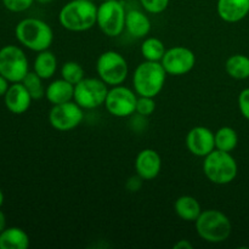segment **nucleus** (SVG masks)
Wrapping results in <instances>:
<instances>
[{"label":"nucleus","mask_w":249,"mask_h":249,"mask_svg":"<svg viewBox=\"0 0 249 249\" xmlns=\"http://www.w3.org/2000/svg\"><path fill=\"white\" fill-rule=\"evenodd\" d=\"M15 36L21 45L34 53L48 50L53 41V31L50 24L36 17L19 21L15 28Z\"/></svg>","instance_id":"1"},{"label":"nucleus","mask_w":249,"mask_h":249,"mask_svg":"<svg viewBox=\"0 0 249 249\" xmlns=\"http://www.w3.org/2000/svg\"><path fill=\"white\" fill-rule=\"evenodd\" d=\"M97 6L90 0H71L62 6L58 22L70 32H85L96 26Z\"/></svg>","instance_id":"2"},{"label":"nucleus","mask_w":249,"mask_h":249,"mask_svg":"<svg viewBox=\"0 0 249 249\" xmlns=\"http://www.w3.org/2000/svg\"><path fill=\"white\" fill-rule=\"evenodd\" d=\"M197 235L208 243L225 242L232 232V224L225 213L218 209H206L196 221Z\"/></svg>","instance_id":"3"},{"label":"nucleus","mask_w":249,"mask_h":249,"mask_svg":"<svg viewBox=\"0 0 249 249\" xmlns=\"http://www.w3.org/2000/svg\"><path fill=\"white\" fill-rule=\"evenodd\" d=\"M167 72L160 62L143 61L133 73V88L138 96L156 97L163 90Z\"/></svg>","instance_id":"4"},{"label":"nucleus","mask_w":249,"mask_h":249,"mask_svg":"<svg viewBox=\"0 0 249 249\" xmlns=\"http://www.w3.org/2000/svg\"><path fill=\"white\" fill-rule=\"evenodd\" d=\"M203 173L215 185H228L236 179L238 165L231 152L214 150L203 158Z\"/></svg>","instance_id":"5"},{"label":"nucleus","mask_w":249,"mask_h":249,"mask_svg":"<svg viewBox=\"0 0 249 249\" xmlns=\"http://www.w3.org/2000/svg\"><path fill=\"white\" fill-rule=\"evenodd\" d=\"M97 77L108 87H116L125 82L129 74V65L122 53L114 50L102 53L96 61Z\"/></svg>","instance_id":"6"},{"label":"nucleus","mask_w":249,"mask_h":249,"mask_svg":"<svg viewBox=\"0 0 249 249\" xmlns=\"http://www.w3.org/2000/svg\"><path fill=\"white\" fill-rule=\"evenodd\" d=\"M125 16L123 2L119 0H104L97 6L96 24L105 36L116 38L125 29Z\"/></svg>","instance_id":"7"},{"label":"nucleus","mask_w":249,"mask_h":249,"mask_svg":"<svg viewBox=\"0 0 249 249\" xmlns=\"http://www.w3.org/2000/svg\"><path fill=\"white\" fill-rule=\"evenodd\" d=\"M108 85L99 77H87L74 85L73 101L77 102L83 109H95L105 105Z\"/></svg>","instance_id":"8"},{"label":"nucleus","mask_w":249,"mask_h":249,"mask_svg":"<svg viewBox=\"0 0 249 249\" xmlns=\"http://www.w3.org/2000/svg\"><path fill=\"white\" fill-rule=\"evenodd\" d=\"M29 72L27 55L19 46L5 45L0 49V74L10 83H19Z\"/></svg>","instance_id":"9"},{"label":"nucleus","mask_w":249,"mask_h":249,"mask_svg":"<svg viewBox=\"0 0 249 249\" xmlns=\"http://www.w3.org/2000/svg\"><path fill=\"white\" fill-rule=\"evenodd\" d=\"M138 97L135 90L124 87L123 84L116 85L108 89L105 106L111 116L117 118H126L136 112Z\"/></svg>","instance_id":"10"},{"label":"nucleus","mask_w":249,"mask_h":249,"mask_svg":"<svg viewBox=\"0 0 249 249\" xmlns=\"http://www.w3.org/2000/svg\"><path fill=\"white\" fill-rule=\"evenodd\" d=\"M84 119V109L72 100L60 105H53L49 112V123L58 131H70L77 128Z\"/></svg>","instance_id":"11"},{"label":"nucleus","mask_w":249,"mask_h":249,"mask_svg":"<svg viewBox=\"0 0 249 249\" xmlns=\"http://www.w3.org/2000/svg\"><path fill=\"white\" fill-rule=\"evenodd\" d=\"M160 63L168 75L181 77L194 70L196 65V55L186 46H173L167 49Z\"/></svg>","instance_id":"12"},{"label":"nucleus","mask_w":249,"mask_h":249,"mask_svg":"<svg viewBox=\"0 0 249 249\" xmlns=\"http://www.w3.org/2000/svg\"><path fill=\"white\" fill-rule=\"evenodd\" d=\"M186 147L191 155L204 158L215 150L214 133L207 126H195L186 135Z\"/></svg>","instance_id":"13"},{"label":"nucleus","mask_w":249,"mask_h":249,"mask_svg":"<svg viewBox=\"0 0 249 249\" xmlns=\"http://www.w3.org/2000/svg\"><path fill=\"white\" fill-rule=\"evenodd\" d=\"M135 172L145 181L156 179L162 170V158L153 148H143L135 158Z\"/></svg>","instance_id":"14"},{"label":"nucleus","mask_w":249,"mask_h":249,"mask_svg":"<svg viewBox=\"0 0 249 249\" xmlns=\"http://www.w3.org/2000/svg\"><path fill=\"white\" fill-rule=\"evenodd\" d=\"M32 99L31 94L21 82L11 83L4 96V102L6 108L14 114H23L31 107Z\"/></svg>","instance_id":"15"},{"label":"nucleus","mask_w":249,"mask_h":249,"mask_svg":"<svg viewBox=\"0 0 249 249\" xmlns=\"http://www.w3.org/2000/svg\"><path fill=\"white\" fill-rule=\"evenodd\" d=\"M216 12L226 23H237L249 15V0H218Z\"/></svg>","instance_id":"16"},{"label":"nucleus","mask_w":249,"mask_h":249,"mask_svg":"<svg viewBox=\"0 0 249 249\" xmlns=\"http://www.w3.org/2000/svg\"><path fill=\"white\" fill-rule=\"evenodd\" d=\"M152 24L147 15L141 10H129L125 16V29L135 39H143L151 32Z\"/></svg>","instance_id":"17"},{"label":"nucleus","mask_w":249,"mask_h":249,"mask_svg":"<svg viewBox=\"0 0 249 249\" xmlns=\"http://www.w3.org/2000/svg\"><path fill=\"white\" fill-rule=\"evenodd\" d=\"M73 95H74V85L63 78L53 80L45 89V97L51 105H60L72 101Z\"/></svg>","instance_id":"18"},{"label":"nucleus","mask_w":249,"mask_h":249,"mask_svg":"<svg viewBox=\"0 0 249 249\" xmlns=\"http://www.w3.org/2000/svg\"><path fill=\"white\" fill-rule=\"evenodd\" d=\"M57 57L53 51L44 50L36 53L33 62V71L41 79H51L57 72Z\"/></svg>","instance_id":"19"},{"label":"nucleus","mask_w":249,"mask_h":249,"mask_svg":"<svg viewBox=\"0 0 249 249\" xmlns=\"http://www.w3.org/2000/svg\"><path fill=\"white\" fill-rule=\"evenodd\" d=\"M174 211L181 220L187 223H195L202 213L199 202L192 196H180L174 203Z\"/></svg>","instance_id":"20"},{"label":"nucleus","mask_w":249,"mask_h":249,"mask_svg":"<svg viewBox=\"0 0 249 249\" xmlns=\"http://www.w3.org/2000/svg\"><path fill=\"white\" fill-rule=\"evenodd\" d=\"M29 236L23 229L12 226L0 232V249H27Z\"/></svg>","instance_id":"21"},{"label":"nucleus","mask_w":249,"mask_h":249,"mask_svg":"<svg viewBox=\"0 0 249 249\" xmlns=\"http://www.w3.org/2000/svg\"><path fill=\"white\" fill-rule=\"evenodd\" d=\"M225 71L229 77L236 80H245L249 78V57L243 53L231 55L225 62Z\"/></svg>","instance_id":"22"},{"label":"nucleus","mask_w":249,"mask_h":249,"mask_svg":"<svg viewBox=\"0 0 249 249\" xmlns=\"http://www.w3.org/2000/svg\"><path fill=\"white\" fill-rule=\"evenodd\" d=\"M141 56L145 61H153V62H160L164 56L165 49L164 43L156 36H148L143 39L140 46Z\"/></svg>","instance_id":"23"},{"label":"nucleus","mask_w":249,"mask_h":249,"mask_svg":"<svg viewBox=\"0 0 249 249\" xmlns=\"http://www.w3.org/2000/svg\"><path fill=\"white\" fill-rule=\"evenodd\" d=\"M215 148L225 152H232L238 145V134L231 126H221L214 133Z\"/></svg>","instance_id":"24"},{"label":"nucleus","mask_w":249,"mask_h":249,"mask_svg":"<svg viewBox=\"0 0 249 249\" xmlns=\"http://www.w3.org/2000/svg\"><path fill=\"white\" fill-rule=\"evenodd\" d=\"M43 80L38 74H36L34 71H29L26 74V77L22 80V84L26 87V89L28 90V92L31 94L32 99L33 100H39L41 97L45 96V89L43 84Z\"/></svg>","instance_id":"25"},{"label":"nucleus","mask_w":249,"mask_h":249,"mask_svg":"<svg viewBox=\"0 0 249 249\" xmlns=\"http://www.w3.org/2000/svg\"><path fill=\"white\" fill-rule=\"evenodd\" d=\"M61 78L75 85L85 78V71L77 61H67L61 67Z\"/></svg>","instance_id":"26"},{"label":"nucleus","mask_w":249,"mask_h":249,"mask_svg":"<svg viewBox=\"0 0 249 249\" xmlns=\"http://www.w3.org/2000/svg\"><path fill=\"white\" fill-rule=\"evenodd\" d=\"M156 109L155 97L139 96L136 102V112L140 117H150Z\"/></svg>","instance_id":"27"},{"label":"nucleus","mask_w":249,"mask_h":249,"mask_svg":"<svg viewBox=\"0 0 249 249\" xmlns=\"http://www.w3.org/2000/svg\"><path fill=\"white\" fill-rule=\"evenodd\" d=\"M146 12L152 15H160L169 6L170 0H139Z\"/></svg>","instance_id":"28"},{"label":"nucleus","mask_w":249,"mask_h":249,"mask_svg":"<svg viewBox=\"0 0 249 249\" xmlns=\"http://www.w3.org/2000/svg\"><path fill=\"white\" fill-rule=\"evenodd\" d=\"M5 9L11 12L27 11L36 0H1Z\"/></svg>","instance_id":"29"},{"label":"nucleus","mask_w":249,"mask_h":249,"mask_svg":"<svg viewBox=\"0 0 249 249\" xmlns=\"http://www.w3.org/2000/svg\"><path fill=\"white\" fill-rule=\"evenodd\" d=\"M237 105L243 118L249 121V88H246L238 94Z\"/></svg>","instance_id":"30"},{"label":"nucleus","mask_w":249,"mask_h":249,"mask_svg":"<svg viewBox=\"0 0 249 249\" xmlns=\"http://www.w3.org/2000/svg\"><path fill=\"white\" fill-rule=\"evenodd\" d=\"M145 181L143 179H141L138 174L134 175V177H130L126 181L125 187L129 190L130 192H138L139 190L142 187V182Z\"/></svg>","instance_id":"31"},{"label":"nucleus","mask_w":249,"mask_h":249,"mask_svg":"<svg viewBox=\"0 0 249 249\" xmlns=\"http://www.w3.org/2000/svg\"><path fill=\"white\" fill-rule=\"evenodd\" d=\"M192 248H194V245H192L191 241L186 240V238H184V240H179L174 245V249H192Z\"/></svg>","instance_id":"32"},{"label":"nucleus","mask_w":249,"mask_h":249,"mask_svg":"<svg viewBox=\"0 0 249 249\" xmlns=\"http://www.w3.org/2000/svg\"><path fill=\"white\" fill-rule=\"evenodd\" d=\"M10 87V82L5 77L0 74V97H4L6 94L7 89Z\"/></svg>","instance_id":"33"},{"label":"nucleus","mask_w":249,"mask_h":249,"mask_svg":"<svg viewBox=\"0 0 249 249\" xmlns=\"http://www.w3.org/2000/svg\"><path fill=\"white\" fill-rule=\"evenodd\" d=\"M6 229V216H5L4 212L0 211V232Z\"/></svg>","instance_id":"34"},{"label":"nucleus","mask_w":249,"mask_h":249,"mask_svg":"<svg viewBox=\"0 0 249 249\" xmlns=\"http://www.w3.org/2000/svg\"><path fill=\"white\" fill-rule=\"evenodd\" d=\"M36 2H39V4L41 5H46V4H50V2H53V0H36Z\"/></svg>","instance_id":"35"},{"label":"nucleus","mask_w":249,"mask_h":249,"mask_svg":"<svg viewBox=\"0 0 249 249\" xmlns=\"http://www.w3.org/2000/svg\"><path fill=\"white\" fill-rule=\"evenodd\" d=\"M4 199H5L4 192H2L1 189H0V208H1V206L4 204Z\"/></svg>","instance_id":"36"},{"label":"nucleus","mask_w":249,"mask_h":249,"mask_svg":"<svg viewBox=\"0 0 249 249\" xmlns=\"http://www.w3.org/2000/svg\"><path fill=\"white\" fill-rule=\"evenodd\" d=\"M90 1H94L95 2V1H96V0H90Z\"/></svg>","instance_id":"37"}]
</instances>
